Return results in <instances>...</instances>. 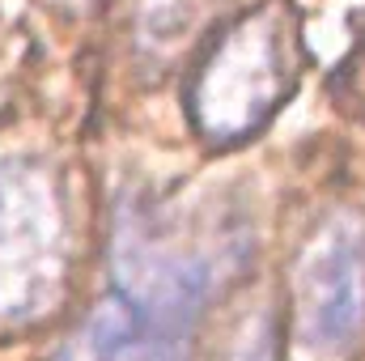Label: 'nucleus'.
<instances>
[{"label": "nucleus", "instance_id": "obj_1", "mask_svg": "<svg viewBox=\"0 0 365 361\" xmlns=\"http://www.w3.org/2000/svg\"><path fill=\"white\" fill-rule=\"evenodd\" d=\"M297 315L302 345L319 357H340L365 315V230L361 221L340 217L314 238L297 272Z\"/></svg>", "mask_w": 365, "mask_h": 361}, {"label": "nucleus", "instance_id": "obj_3", "mask_svg": "<svg viewBox=\"0 0 365 361\" xmlns=\"http://www.w3.org/2000/svg\"><path fill=\"white\" fill-rule=\"evenodd\" d=\"M187 336L191 327H179L132 298L115 293L98 306L77 336L81 361H187Z\"/></svg>", "mask_w": 365, "mask_h": 361}, {"label": "nucleus", "instance_id": "obj_2", "mask_svg": "<svg viewBox=\"0 0 365 361\" xmlns=\"http://www.w3.org/2000/svg\"><path fill=\"white\" fill-rule=\"evenodd\" d=\"M276 34L264 26H242L234 30L221 51L212 56V64L204 68V81L195 93V106L204 115V123L212 132H247L255 128L276 98Z\"/></svg>", "mask_w": 365, "mask_h": 361}]
</instances>
